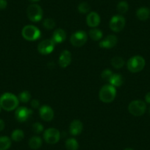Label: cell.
I'll return each instance as SVG.
<instances>
[{
    "label": "cell",
    "mask_w": 150,
    "mask_h": 150,
    "mask_svg": "<svg viewBox=\"0 0 150 150\" xmlns=\"http://www.w3.org/2000/svg\"><path fill=\"white\" fill-rule=\"evenodd\" d=\"M19 104V99L11 93H5L0 97V105L6 111H12L16 109Z\"/></svg>",
    "instance_id": "obj_1"
},
{
    "label": "cell",
    "mask_w": 150,
    "mask_h": 150,
    "mask_svg": "<svg viewBox=\"0 0 150 150\" xmlns=\"http://www.w3.org/2000/svg\"><path fill=\"white\" fill-rule=\"evenodd\" d=\"M145 66V59L141 55L132 56L127 63V69L132 73H138L144 69Z\"/></svg>",
    "instance_id": "obj_2"
},
{
    "label": "cell",
    "mask_w": 150,
    "mask_h": 150,
    "mask_svg": "<svg viewBox=\"0 0 150 150\" xmlns=\"http://www.w3.org/2000/svg\"><path fill=\"white\" fill-rule=\"evenodd\" d=\"M116 96V89L111 85L102 86L99 93V97L102 102L110 103L114 100Z\"/></svg>",
    "instance_id": "obj_3"
},
{
    "label": "cell",
    "mask_w": 150,
    "mask_h": 150,
    "mask_svg": "<svg viewBox=\"0 0 150 150\" xmlns=\"http://www.w3.org/2000/svg\"><path fill=\"white\" fill-rule=\"evenodd\" d=\"M21 35H22V37L27 41H35L41 38V30L37 27L29 24L24 27L21 31Z\"/></svg>",
    "instance_id": "obj_4"
},
{
    "label": "cell",
    "mask_w": 150,
    "mask_h": 150,
    "mask_svg": "<svg viewBox=\"0 0 150 150\" xmlns=\"http://www.w3.org/2000/svg\"><path fill=\"white\" fill-rule=\"evenodd\" d=\"M146 110V102L142 100L132 101L128 105V111L134 116H141Z\"/></svg>",
    "instance_id": "obj_5"
},
{
    "label": "cell",
    "mask_w": 150,
    "mask_h": 150,
    "mask_svg": "<svg viewBox=\"0 0 150 150\" xmlns=\"http://www.w3.org/2000/svg\"><path fill=\"white\" fill-rule=\"evenodd\" d=\"M27 15L29 19L33 22H38L43 18L44 12L40 5L32 4L29 5L27 9Z\"/></svg>",
    "instance_id": "obj_6"
},
{
    "label": "cell",
    "mask_w": 150,
    "mask_h": 150,
    "mask_svg": "<svg viewBox=\"0 0 150 150\" xmlns=\"http://www.w3.org/2000/svg\"><path fill=\"white\" fill-rule=\"evenodd\" d=\"M88 41V35L83 30H79L71 35L70 38L71 44L76 47H83Z\"/></svg>",
    "instance_id": "obj_7"
},
{
    "label": "cell",
    "mask_w": 150,
    "mask_h": 150,
    "mask_svg": "<svg viewBox=\"0 0 150 150\" xmlns=\"http://www.w3.org/2000/svg\"><path fill=\"white\" fill-rule=\"evenodd\" d=\"M126 20L122 16L116 15L111 18L110 21V28L114 33H119L125 28Z\"/></svg>",
    "instance_id": "obj_8"
},
{
    "label": "cell",
    "mask_w": 150,
    "mask_h": 150,
    "mask_svg": "<svg viewBox=\"0 0 150 150\" xmlns=\"http://www.w3.org/2000/svg\"><path fill=\"white\" fill-rule=\"evenodd\" d=\"M44 139L47 144H57L60 139V132L55 128H48L44 132Z\"/></svg>",
    "instance_id": "obj_9"
},
{
    "label": "cell",
    "mask_w": 150,
    "mask_h": 150,
    "mask_svg": "<svg viewBox=\"0 0 150 150\" xmlns=\"http://www.w3.org/2000/svg\"><path fill=\"white\" fill-rule=\"evenodd\" d=\"M54 47H55V43L52 39H46L39 43L38 46V51L40 54H50L54 51Z\"/></svg>",
    "instance_id": "obj_10"
},
{
    "label": "cell",
    "mask_w": 150,
    "mask_h": 150,
    "mask_svg": "<svg viewBox=\"0 0 150 150\" xmlns=\"http://www.w3.org/2000/svg\"><path fill=\"white\" fill-rule=\"evenodd\" d=\"M33 115V110L26 107H19L15 112L16 119L19 122H25L31 118Z\"/></svg>",
    "instance_id": "obj_11"
},
{
    "label": "cell",
    "mask_w": 150,
    "mask_h": 150,
    "mask_svg": "<svg viewBox=\"0 0 150 150\" xmlns=\"http://www.w3.org/2000/svg\"><path fill=\"white\" fill-rule=\"evenodd\" d=\"M118 42V38L115 35H109L100 41L99 47L103 49H111L114 47Z\"/></svg>",
    "instance_id": "obj_12"
},
{
    "label": "cell",
    "mask_w": 150,
    "mask_h": 150,
    "mask_svg": "<svg viewBox=\"0 0 150 150\" xmlns=\"http://www.w3.org/2000/svg\"><path fill=\"white\" fill-rule=\"evenodd\" d=\"M39 115L45 122H50L54 118V111L49 105H43L39 108Z\"/></svg>",
    "instance_id": "obj_13"
},
{
    "label": "cell",
    "mask_w": 150,
    "mask_h": 150,
    "mask_svg": "<svg viewBox=\"0 0 150 150\" xmlns=\"http://www.w3.org/2000/svg\"><path fill=\"white\" fill-rule=\"evenodd\" d=\"M71 62V54L69 50H63L60 54L58 60V64L63 69L68 67Z\"/></svg>",
    "instance_id": "obj_14"
},
{
    "label": "cell",
    "mask_w": 150,
    "mask_h": 150,
    "mask_svg": "<svg viewBox=\"0 0 150 150\" xmlns=\"http://www.w3.org/2000/svg\"><path fill=\"white\" fill-rule=\"evenodd\" d=\"M100 16L96 12H91L88 14L86 18V23L88 26L91 28H96L100 24Z\"/></svg>",
    "instance_id": "obj_15"
},
{
    "label": "cell",
    "mask_w": 150,
    "mask_h": 150,
    "mask_svg": "<svg viewBox=\"0 0 150 150\" xmlns=\"http://www.w3.org/2000/svg\"><path fill=\"white\" fill-rule=\"evenodd\" d=\"M83 129V125L81 121L78 120V119H75L71 122L70 126H69V132L71 133V135L76 136V135H78L81 133Z\"/></svg>",
    "instance_id": "obj_16"
},
{
    "label": "cell",
    "mask_w": 150,
    "mask_h": 150,
    "mask_svg": "<svg viewBox=\"0 0 150 150\" xmlns=\"http://www.w3.org/2000/svg\"><path fill=\"white\" fill-rule=\"evenodd\" d=\"M66 33L63 29H57L54 31L52 37V40L56 44H60L66 41Z\"/></svg>",
    "instance_id": "obj_17"
},
{
    "label": "cell",
    "mask_w": 150,
    "mask_h": 150,
    "mask_svg": "<svg viewBox=\"0 0 150 150\" xmlns=\"http://www.w3.org/2000/svg\"><path fill=\"white\" fill-rule=\"evenodd\" d=\"M110 85L113 87H121L124 83V79L121 74H112V77L109 80Z\"/></svg>",
    "instance_id": "obj_18"
},
{
    "label": "cell",
    "mask_w": 150,
    "mask_h": 150,
    "mask_svg": "<svg viewBox=\"0 0 150 150\" xmlns=\"http://www.w3.org/2000/svg\"><path fill=\"white\" fill-rule=\"evenodd\" d=\"M136 16L140 21H146L150 16V10L146 7H141L137 10Z\"/></svg>",
    "instance_id": "obj_19"
},
{
    "label": "cell",
    "mask_w": 150,
    "mask_h": 150,
    "mask_svg": "<svg viewBox=\"0 0 150 150\" xmlns=\"http://www.w3.org/2000/svg\"><path fill=\"white\" fill-rule=\"evenodd\" d=\"M29 146L32 149H38L42 146V139L39 136H33L29 141Z\"/></svg>",
    "instance_id": "obj_20"
},
{
    "label": "cell",
    "mask_w": 150,
    "mask_h": 150,
    "mask_svg": "<svg viewBox=\"0 0 150 150\" xmlns=\"http://www.w3.org/2000/svg\"><path fill=\"white\" fill-rule=\"evenodd\" d=\"M88 35L94 41H100V40L102 39V37H103L102 32L97 28H92L91 30H90Z\"/></svg>",
    "instance_id": "obj_21"
},
{
    "label": "cell",
    "mask_w": 150,
    "mask_h": 150,
    "mask_svg": "<svg viewBox=\"0 0 150 150\" xmlns=\"http://www.w3.org/2000/svg\"><path fill=\"white\" fill-rule=\"evenodd\" d=\"M125 62L124 60V59L122 57H114L111 59V65L112 66V67L116 69H120L125 65Z\"/></svg>",
    "instance_id": "obj_22"
},
{
    "label": "cell",
    "mask_w": 150,
    "mask_h": 150,
    "mask_svg": "<svg viewBox=\"0 0 150 150\" xmlns=\"http://www.w3.org/2000/svg\"><path fill=\"white\" fill-rule=\"evenodd\" d=\"M11 146V140L8 136L0 137V150H8Z\"/></svg>",
    "instance_id": "obj_23"
},
{
    "label": "cell",
    "mask_w": 150,
    "mask_h": 150,
    "mask_svg": "<svg viewBox=\"0 0 150 150\" xmlns=\"http://www.w3.org/2000/svg\"><path fill=\"white\" fill-rule=\"evenodd\" d=\"M66 147L68 150H77L79 144L75 138H69L66 141Z\"/></svg>",
    "instance_id": "obj_24"
},
{
    "label": "cell",
    "mask_w": 150,
    "mask_h": 150,
    "mask_svg": "<svg viewBox=\"0 0 150 150\" xmlns=\"http://www.w3.org/2000/svg\"><path fill=\"white\" fill-rule=\"evenodd\" d=\"M24 138V131L19 129H15V130L12 132V135H11V138H12L13 141H16V142H19V141H21V140H23V138Z\"/></svg>",
    "instance_id": "obj_25"
},
{
    "label": "cell",
    "mask_w": 150,
    "mask_h": 150,
    "mask_svg": "<svg viewBox=\"0 0 150 150\" xmlns=\"http://www.w3.org/2000/svg\"><path fill=\"white\" fill-rule=\"evenodd\" d=\"M18 98L20 102H23V103H27L31 99V94L28 91H24L19 93Z\"/></svg>",
    "instance_id": "obj_26"
},
{
    "label": "cell",
    "mask_w": 150,
    "mask_h": 150,
    "mask_svg": "<svg viewBox=\"0 0 150 150\" xmlns=\"http://www.w3.org/2000/svg\"><path fill=\"white\" fill-rule=\"evenodd\" d=\"M129 10V5L126 1H121L117 5V11L120 13H126Z\"/></svg>",
    "instance_id": "obj_27"
},
{
    "label": "cell",
    "mask_w": 150,
    "mask_h": 150,
    "mask_svg": "<svg viewBox=\"0 0 150 150\" xmlns=\"http://www.w3.org/2000/svg\"><path fill=\"white\" fill-rule=\"evenodd\" d=\"M91 6L87 2H81L80 5H78V11L80 13H88L90 11Z\"/></svg>",
    "instance_id": "obj_28"
},
{
    "label": "cell",
    "mask_w": 150,
    "mask_h": 150,
    "mask_svg": "<svg viewBox=\"0 0 150 150\" xmlns=\"http://www.w3.org/2000/svg\"><path fill=\"white\" fill-rule=\"evenodd\" d=\"M43 26L47 30H52L55 27V21L52 18H46L43 22Z\"/></svg>",
    "instance_id": "obj_29"
},
{
    "label": "cell",
    "mask_w": 150,
    "mask_h": 150,
    "mask_svg": "<svg viewBox=\"0 0 150 150\" xmlns=\"http://www.w3.org/2000/svg\"><path fill=\"white\" fill-rule=\"evenodd\" d=\"M112 74L113 73L112 72V71H110V69H105V70H104L103 71H102L101 76H102V78L104 80L109 82L110 79L112 77Z\"/></svg>",
    "instance_id": "obj_30"
},
{
    "label": "cell",
    "mask_w": 150,
    "mask_h": 150,
    "mask_svg": "<svg viewBox=\"0 0 150 150\" xmlns=\"http://www.w3.org/2000/svg\"><path fill=\"white\" fill-rule=\"evenodd\" d=\"M33 130L37 134L41 133L44 131V126L40 122H35L33 125Z\"/></svg>",
    "instance_id": "obj_31"
},
{
    "label": "cell",
    "mask_w": 150,
    "mask_h": 150,
    "mask_svg": "<svg viewBox=\"0 0 150 150\" xmlns=\"http://www.w3.org/2000/svg\"><path fill=\"white\" fill-rule=\"evenodd\" d=\"M31 106L33 107V108H35V109H37V108H38L40 106L39 101L36 99H33V100L31 101Z\"/></svg>",
    "instance_id": "obj_32"
},
{
    "label": "cell",
    "mask_w": 150,
    "mask_h": 150,
    "mask_svg": "<svg viewBox=\"0 0 150 150\" xmlns=\"http://www.w3.org/2000/svg\"><path fill=\"white\" fill-rule=\"evenodd\" d=\"M8 6V2L6 0H0V10H4Z\"/></svg>",
    "instance_id": "obj_33"
},
{
    "label": "cell",
    "mask_w": 150,
    "mask_h": 150,
    "mask_svg": "<svg viewBox=\"0 0 150 150\" xmlns=\"http://www.w3.org/2000/svg\"><path fill=\"white\" fill-rule=\"evenodd\" d=\"M145 101H146V103L150 104V91L148 92V93L146 94Z\"/></svg>",
    "instance_id": "obj_34"
},
{
    "label": "cell",
    "mask_w": 150,
    "mask_h": 150,
    "mask_svg": "<svg viewBox=\"0 0 150 150\" xmlns=\"http://www.w3.org/2000/svg\"><path fill=\"white\" fill-rule=\"evenodd\" d=\"M5 122H4L3 120H2V119H0V131L3 130L4 128H5Z\"/></svg>",
    "instance_id": "obj_35"
},
{
    "label": "cell",
    "mask_w": 150,
    "mask_h": 150,
    "mask_svg": "<svg viewBox=\"0 0 150 150\" xmlns=\"http://www.w3.org/2000/svg\"><path fill=\"white\" fill-rule=\"evenodd\" d=\"M30 2H38L39 0H29Z\"/></svg>",
    "instance_id": "obj_36"
},
{
    "label": "cell",
    "mask_w": 150,
    "mask_h": 150,
    "mask_svg": "<svg viewBox=\"0 0 150 150\" xmlns=\"http://www.w3.org/2000/svg\"><path fill=\"white\" fill-rule=\"evenodd\" d=\"M124 150H133V149H131V148H126V149H125Z\"/></svg>",
    "instance_id": "obj_37"
},
{
    "label": "cell",
    "mask_w": 150,
    "mask_h": 150,
    "mask_svg": "<svg viewBox=\"0 0 150 150\" xmlns=\"http://www.w3.org/2000/svg\"><path fill=\"white\" fill-rule=\"evenodd\" d=\"M2 107H1V105H0V112H1V110H2Z\"/></svg>",
    "instance_id": "obj_38"
},
{
    "label": "cell",
    "mask_w": 150,
    "mask_h": 150,
    "mask_svg": "<svg viewBox=\"0 0 150 150\" xmlns=\"http://www.w3.org/2000/svg\"><path fill=\"white\" fill-rule=\"evenodd\" d=\"M149 115H150V107L149 108Z\"/></svg>",
    "instance_id": "obj_39"
}]
</instances>
